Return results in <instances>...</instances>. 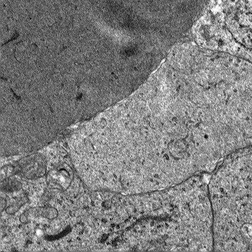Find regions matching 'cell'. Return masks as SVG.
<instances>
[{"instance_id": "6da1fadb", "label": "cell", "mask_w": 252, "mask_h": 252, "mask_svg": "<svg viewBox=\"0 0 252 252\" xmlns=\"http://www.w3.org/2000/svg\"><path fill=\"white\" fill-rule=\"evenodd\" d=\"M193 203L180 184L129 194L118 217L120 251L189 250L196 230Z\"/></svg>"}, {"instance_id": "7a4b0ae2", "label": "cell", "mask_w": 252, "mask_h": 252, "mask_svg": "<svg viewBox=\"0 0 252 252\" xmlns=\"http://www.w3.org/2000/svg\"><path fill=\"white\" fill-rule=\"evenodd\" d=\"M18 168L20 173L25 177L37 178L45 174L46 161L40 156H31L19 161Z\"/></svg>"}]
</instances>
